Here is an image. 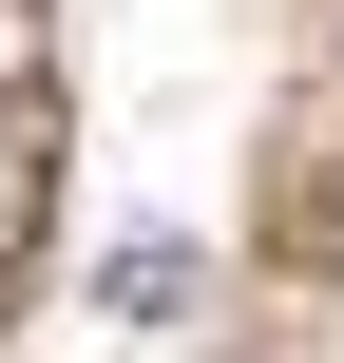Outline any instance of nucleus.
Segmentation results:
<instances>
[{
	"instance_id": "1",
	"label": "nucleus",
	"mask_w": 344,
	"mask_h": 363,
	"mask_svg": "<svg viewBox=\"0 0 344 363\" xmlns=\"http://www.w3.org/2000/svg\"><path fill=\"white\" fill-rule=\"evenodd\" d=\"M96 306H115V325H192V306H211V268H192V249H115V268H96Z\"/></svg>"
},
{
	"instance_id": "2",
	"label": "nucleus",
	"mask_w": 344,
	"mask_h": 363,
	"mask_svg": "<svg viewBox=\"0 0 344 363\" xmlns=\"http://www.w3.org/2000/svg\"><path fill=\"white\" fill-rule=\"evenodd\" d=\"M38 191H57V134H38V96H0V268L38 249Z\"/></svg>"
}]
</instances>
